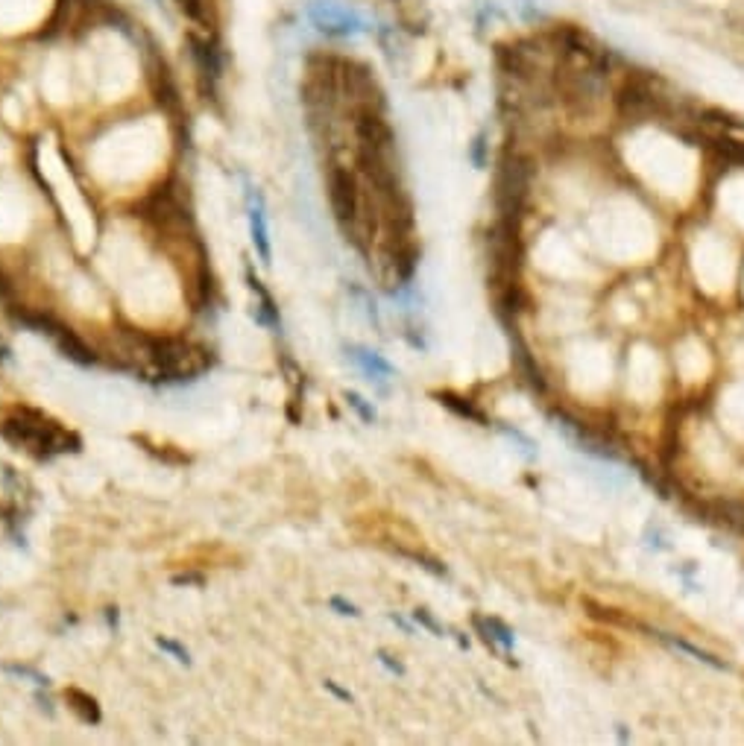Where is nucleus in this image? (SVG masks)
<instances>
[{"label":"nucleus","instance_id":"39448f33","mask_svg":"<svg viewBox=\"0 0 744 746\" xmlns=\"http://www.w3.org/2000/svg\"><path fill=\"white\" fill-rule=\"evenodd\" d=\"M250 222H253V240L258 246V255L270 260V243H267V222H264V211H261V200L255 196L253 208H250Z\"/></svg>","mask_w":744,"mask_h":746},{"label":"nucleus","instance_id":"4468645a","mask_svg":"<svg viewBox=\"0 0 744 746\" xmlns=\"http://www.w3.org/2000/svg\"><path fill=\"white\" fill-rule=\"evenodd\" d=\"M6 358H9V348H6L4 339H0V360H6Z\"/></svg>","mask_w":744,"mask_h":746},{"label":"nucleus","instance_id":"423d86ee","mask_svg":"<svg viewBox=\"0 0 744 746\" xmlns=\"http://www.w3.org/2000/svg\"><path fill=\"white\" fill-rule=\"evenodd\" d=\"M64 700L68 702H74L71 709L80 714L85 723H97L100 720V709H97V702H94V697H88V693H83V691H76V688H71V691H64Z\"/></svg>","mask_w":744,"mask_h":746},{"label":"nucleus","instance_id":"f257e3e1","mask_svg":"<svg viewBox=\"0 0 744 746\" xmlns=\"http://www.w3.org/2000/svg\"><path fill=\"white\" fill-rule=\"evenodd\" d=\"M0 434L15 448H24L33 456H54L80 448V439L33 407H9L6 413H0Z\"/></svg>","mask_w":744,"mask_h":746},{"label":"nucleus","instance_id":"0eeeda50","mask_svg":"<svg viewBox=\"0 0 744 746\" xmlns=\"http://www.w3.org/2000/svg\"><path fill=\"white\" fill-rule=\"evenodd\" d=\"M250 284H253V290H255L258 299H261V313H258V319L264 322V325H273V329H279V313H276V305H273L270 293L264 290V287H261L258 279H250Z\"/></svg>","mask_w":744,"mask_h":746},{"label":"nucleus","instance_id":"6e6552de","mask_svg":"<svg viewBox=\"0 0 744 746\" xmlns=\"http://www.w3.org/2000/svg\"><path fill=\"white\" fill-rule=\"evenodd\" d=\"M174 4L185 12L191 21H203L205 18V4L203 0H174Z\"/></svg>","mask_w":744,"mask_h":746},{"label":"nucleus","instance_id":"9d476101","mask_svg":"<svg viewBox=\"0 0 744 746\" xmlns=\"http://www.w3.org/2000/svg\"><path fill=\"white\" fill-rule=\"evenodd\" d=\"M358 360H361L363 366H367L370 372H382V375H390V366H387L384 360H378L375 355H370V351H361V355H358Z\"/></svg>","mask_w":744,"mask_h":746},{"label":"nucleus","instance_id":"9b49d317","mask_svg":"<svg viewBox=\"0 0 744 746\" xmlns=\"http://www.w3.org/2000/svg\"><path fill=\"white\" fill-rule=\"evenodd\" d=\"M159 647H162V650H171V653H174V656H176L179 662H188V653L182 650L179 644H174V641H164V638H159Z\"/></svg>","mask_w":744,"mask_h":746},{"label":"nucleus","instance_id":"f8f14e48","mask_svg":"<svg viewBox=\"0 0 744 746\" xmlns=\"http://www.w3.org/2000/svg\"><path fill=\"white\" fill-rule=\"evenodd\" d=\"M349 401H352V407H355V410H358V413H361L363 418H367V422H372V410H367V407H363V401H361V398L355 396V392H349Z\"/></svg>","mask_w":744,"mask_h":746},{"label":"nucleus","instance_id":"f03ea898","mask_svg":"<svg viewBox=\"0 0 744 746\" xmlns=\"http://www.w3.org/2000/svg\"><path fill=\"white\" fill-rule=\"evenodd\" d=\"M144 351L155 363V372L167 381H182L208 369V351L185 339H147Z\"/></svg>","mask_w":744,"mask_h":746},{"label":"nucleus","instance_id":"7ed1b4c3","mask_svg":"<svg viewBox=\"0 0 744 746\" xmlns=\"http://www.w3.org/2000/svg\"><path fill=\"white\" fill-rule=\"evenodd\" d=\"M329 196H332V211H334L337 226L343 229V234H349V238L355 240L358 222L363 214V200H361L355 176H352L346 167L329 170Z\"/></svg>","mask_w":744,"mask_h":746},{"label":"nucleus","instance_id":"1a4fd4ad","mask_svg":"<svg viewBox=\"0 0 744 746\" xmlns=\"http://www.w3.org/2000/svg\"><path fill=\"white\" fill-rule=\"evenodd\" d=\"M487 630H490V635H487V641L492 638V641H499V644L504 647V650H511L513 647V635L504 630V626L499 623V621H490L487 623Z\"/></svg>","mask_w":744,"mask_h":746},{"label":"nucleus","instance_id":"20e7f679","mask_svg":"<svg viewBox=\"0 0 744 746\" xmlns=\"http://www.w3.org/2000/svg\"><path fill=\"white\" fill-rule=\"evenodd\" d=\"M308 18L325 35H355L367 30V21H363L361 12L349 4H341V0H314L308 6Z\"/></svg>","mask_w":744,"mask_h":746},{"label":"nucleus","instance_id":"ddd939ff","mask_svg":"<svg viewBox=\"0 0 744 746\" xmlns=\"http://www.w3.org/2000/svg\"><path fill=\"white\" fill-rule=\"evenodd\" d=\"M332 606H334V609H341V614H358L355 606H352V604H343L341 597H334V600H332Z\"/></svg>","mask_w":744,"mask_h":746}]
</instances>
